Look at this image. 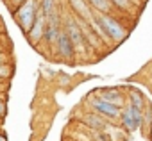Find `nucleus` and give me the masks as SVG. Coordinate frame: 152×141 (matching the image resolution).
<instances>
[{"mask_svg":"<svg viewBox=\"0 0 152 141\" xmlns=\"http://www.w3.org/2000/svg\"><path fill=\"white\" fill-rule=\"evenodd\" d=\"M38 11H39V0H23L22 4H18V6L13 9V15H15V18H16V23H18V27H20L25 34H27L29 29L32 27Z\"/></svg>","mask_w":152,"mask_h":141,"instance_id":"f257e3e1","label":"nucleus"},{"mask_svg":"<svg viewBox=\"0 0 152 141\" xmlns=\"http://www.w3.org/2000/svg\"><path fill=\"white\" fill-rule=\"evenodd\" d=\"M97 18H99V22L102 23V27L106 29V32H107V36H109V39H111V43H122V41L125 39L127 31H125V27H122V23H120L115 16H111L109 13H99Z\"/></svg>","mask_w":152,"mask_h":141,"instance_id":"f03ea898","label":"nucleus"},{"mask_svg":"<svg viewBox=\"0 0 152 141\" xmlns=\"http://www.w3.org/2000/svg\"><path fill=\"white\" fill-rule=\"evenodd\" d=\"M120 120H122V125L125 130L134 132L143 121V109H140L132 104H127V105H124V109L120 113Z\"/></svg>","mask_w":152,"mask_h":141,"instance_id":"7ed1b4c3","label":"nucleus"},{"mask_svg":"<svg viewBox=\"0 0 152 141\" xmlns=\"http://www.w3.org/2000/svg\"><path fill=\"white\" fill-rule=\"evenodd\" d=\"M64 31H66V34L70 36V39H72V43H73V48H75V54H79V52H84L86 50V38H84V34H83V29H81V25L75 22V20H72V18H64V27H63Z\"/></svg>","mask_w":152,"mask_h":141,"instance_id":"20e7f679","label":"nucleus"},{"mask_svg":"<svg viewBox=\"0 0 152 141\" xmlns=\"http://www.w3.org/2000/svg\"><path fill=\"white\" fill-rule=\"evenodd\" d=\"M45 27H47V13H43V9L39 7V11H38V15H36V20H34L32 27H31L29 32H27V38H29V41H31L34 47H38V45L43 41Z\"/></svg>","mask_w":152,"mask_h":141,"instance_id":"39448f33","label":"nucleus"},{"mask_svg":"<svg viewBox=\"0 0 152 141\" xmlns=\"http://www.w3.org/2000/svg\"><path fill=\"white\" fill-rule=\"evenodd\" d=\"M56 47H57V55H59L63 61H66V63H72V61H73V57H75V48H73V43H72V39H70V36L66 34L64 29H61Z\"/></svg>","mask_w":152,"mask_h":141,"instance_id":"423d86ee","label":"nucleus"},{"mask_svg":"<svg viewBox=\"0 0 152 141\" xmlns=\"http://www.w3.org/2000/svg\"><path fill=\"white\" fill-rule=\"evenodd\" d=\"M91 105H93V109L99 113V114H104V116H107V118H120V113H122V107H118V105H115V104H111V102H107V100H104V98H95L93 102H91Z\"/></svg>","mask_w":152,"mask_h":141,"instance_id":"0eeeda50","label":"nucleus"},{"mask_svg":"<svg viewBox=\"0 0 152 141\" xmlns=\"http://www.w3.org/2000/svg\"><path fill=\"white\" fill-rule=\"evenodd\" d=\"M100 98H104L118 107H124V95L120 93V89H104L100 93Z\"/></svg>","mask_w":152,"mask_h":141,"instance_id":"6e6552de","label":"nucleus"},{"mask_svg":"<svg viewBox=\"0 0 152 141\" xmlns=\"http://www.w3.org/2000/svg\"><path fill=\"white\" fill-rule=\"evenodd\" d=\"M70 6L73 7V11L77 13L79 16L90 20L93 15H90V4H88V0H70Z\"/></svg>","mask_w":152,"mask_h":141,"instance_id":"1a4fd4ad","label":"nucleus"},{"mask_svg":"<svg viewBox=\"0 0 152 141\" xmlns=\"http://www.w3.org/2000/svg\"><path fill=\"white\" fill-rule=\"evenodd\" d=\"M88 4L97 13H111L113 11V6H111L109 0H88Z\"/></svg>","mask_w":152,"mask_h":141,"instance_id":"9d476101","label":"nucleus"},{"mask_svg":"<svg viewBox=\"0 0 152 141\" xmlns=\"http://www.w3.org/2000/svg\"><path fill=\"white\" fill-rule=\"evenodd\" d=\"M111 2V6H113V9H116V11H122V13H129L131 11V7H132V0H109Z\"/></svg>","mask_w":152,"mask_h":141,"instance_id":"9b49d317","label":"nucleus"},{"mask_svg":"<svg viewBox=\"0 0 152 141\" xmlns=\"http://www.w3.org/2000/svg\"><path fill=\"white\" fill-rule=\"evenodd\" d=\"M57 0H39V7L43 9V13H52L54 9H57Z\"/></svg>","mask_w":152,"mask_h":141,"instance_id":"f8f14e48","label":"nucleus"},{"mask_svg":"<svg viewBox=\"0 0 152 141\" xmlns=\"http://www.w3.org/2000/svg\"><path fill=\"white\" fill-rule=\"evenodd\" d=\"M129 98H131V102H129V104H132V105H136V107L143 109V98H141V95H140L138 91H131V93H129Z\"/></svg>","mask_w":152,"mask_h":141,"instance_id":"ddd939ff","label":"nucleus"},{"mask_svg":"<svg viewBox=\"0 0 152 141\" xmlns=\"http://www.w3.org/2000/svg\"><path fill=\"white\" fill-rule=\"evenodd\" d=\"M86 120H88V123H90V125H93L95 129H104V121H102L97 114H88V116H86Z\"/></svg>","mask_w":152,"mask_h":141,"instance_id":"4468645a","label":"nucleus"},{"mask_svg":"<svg viewBox=\"0 0 152 141\" xmlns=\"http://www.w3.org/2000/svg\"><path fill=\"white\" fill-rule=\"evenodd\" d=\"M11 64L4 63V64H0V81H4V79H9L11 77Z\"/></svg>","mask_w":152,"mask_h":141,"instance_id":"2eb2a0df","label":"nucleus"},{"mask_svg":"<svg viewBox=\"0 0 152 141\" xmlns=\"http://www.w3.org/2000/svg\"><path fill=\"white\" fill-rule=\"evenodd\" d=\"M6 114V104H4V100H0V116H4Z\"/></svg>","mask_w":152,"mask_h":141,"instance_id":"dca6fc26","label":"nucleus"},{"mask_svg":"<svg viewBox=\"0 0 152 141\" xmlns=\"http://www.w3.org/2000/svg\"><path fill=\"white\" fill-rule=\"evenodd\" d=\"M4 63H7V55L0 52V64H4Z\"/></svg>","mask_w":152,"mask_h":141,"instance_id":"f3484780","label":"nucleus"},{"mask_svg":"<svg viewBox=\"0 0 152 141\" xmlns=\"http://www.w3.org/2000/svg\"><path fill=\"white\" fill-rule=\"evenodd\" d=\"M0 141H7V139H6V136H2V134H0Z\"/></svg>","mask_w":152,"mask_h":141,"instance_id":"a211bd4d","label":"nucleus"},{"mask_svg":"<svg viewBox=\"0 0 152 141\" xmlns=\"http://www.w3.org/2000/svg\"><path fill=\"white\" fill-rule=\"evenodd\" d=\"M6 2H7V4H11V2H13V0H6Z\"/></svg>","mask_w":152,"mask_h":141,"instance_id":"6ab92c4d","label":"nucleus"},{"mask_svg":"<svg viewBox=\"0 0 152 141\" xmlns=\"http://www.w3.org/2000/svg\"><path fill=\"white\" fill-rule=\"evenodd\" d=\"M0 89H2V82H0Z\"/></svg>","mask_w":152,"mask_h":141,"instance_id":"aec40b11","label":"nucleus"}]
</instances>
